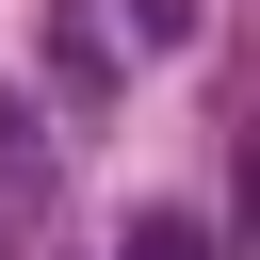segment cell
<instances>
[{"label": "cell", "mask_w": 260, "mask_h": 260, "mask_svg": "<svg viewBox=\"0 0 260 260\" xmlns=\"http://www.w3.org/2000/svg\"><path fill=\"white\" fill-rule=\"evenodd\" d=\"M114 260H211V228H195V211H146V228H130Z\"/></svg>", "instance_id": "6da1fadb"}, {"label": "cell", "mask_w": 260, "mask_h": 260, "mask_svg": "<svg viewBox=\"0 0 260 260\" xmlns=\"http://www.w3.org/2000/svg\"><path fill=\"white\" fill-rule=\"evenodd\" d=\"M195 16H211V0H130V32H146V49H195Z\"/></svg>", "instance_id": "7a4b0ae2"}]
</instances>
